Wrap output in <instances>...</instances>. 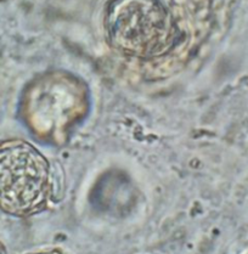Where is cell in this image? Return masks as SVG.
<instances>
[{"instance_id":"obj_1","label":"cell","mask_w":248,"mask_h":254,"mask_svg":"<svg viewBox=\"0 0 248 254\" xmlns=\"http://www.w3.org/2000/svg\"><path fill=\"white\" fill-rule=\"evenodd\" d=\"M53 192L49 162L31 144L0 145V208L13 215L42 212Z\"/></svg>"},{"instance_id":"obj_2","label":"cell","mask_w":248,"mask_h":254,"mask_svg":"<svg viewBox=\"0 0 248 254\" xmlns=\"http://www.w3.org/2000/svg\"><path fill=\"white\" fill-rule=\"evenodd\" d=\"M106 27L113 47L136 58L160 56L175 40L173 18L160 0H115Z\"/></svg>"},{"instance_id":"obj_3","label":"cell","mask_w":248,"mask_h":254,"mask_svg":"<svg viewBox=\"0 0 248 254\" xmlns=\"http://www.w3.org/2000/svg\"><path fill=\"white\" fill-rule=\"evenodd\" d=\"M37 254H59L58 252H44V253H37Z\"/></svg>"}]
</instances>
